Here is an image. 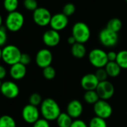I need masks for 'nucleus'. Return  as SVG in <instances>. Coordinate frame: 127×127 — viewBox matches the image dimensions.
<instances>
[{"label":"nucleus","instance_id":"27","mask_svg":"<svg viewBox=\"0 0 127 127\" xmlns=\"http://www.w3.org/2000/svg\"><path fill=\"white\" fill-rule=\"evenodd\" d=\"M43 76L46 80H52L56 76V70L52 66H49L43 69Z\"/></svg>","mask_w":127,"mask_h":127},{"label":"nucleus","instance_id":"3","mask_svg":"<svg viewBox=\"0 0 127 127\" xmlns=\"http://www.w3.org/2000/svg\"><path fill=\"white\" fill-rule=\"evenodd\" d=\"M72 36L77 43L85 44L91 37V29L85 23L77 22L72 28Z\"/></svg>","mask_w":127,"mask_h":127},{"label":"nucleus","instance_id":"21","mask_svg":"<svg viewBox=\"0 0 127 127\" xmlns=\"http://www.w3.org/2000/svg\"><path fill=\"white\" fill-rule=\"evenodd\" d=\"M83 99L87 104L94 105L100 99L96 91H87L83 95Z\"/></svg>","mask_w":127,"mask_h":127},{"label":"nucleus","instance_id":"6","mask_svg":"<svg viewBox=\"0 0 127 127\" xmlns=\"http://www.w3.org/2000/svg\"><path fill=\"white\" fill-rule=\"evenodd\" d=\"M118 34L114 32L107 28L102 29L99 34V40L100 43L107 48L115 46L118 43Z\"/></svg>","mask_w":127,"mask_h":127},{"label":"nucleus","instance_id":"14","mask_svg":"<svg viewBox=\"0 0 127 127\" xmlns=\"http://www.w3.org/2000/svg\"><path fill=\"white\" fill-rule=\"evenodd\" d=\"M43 43L48 47H55L58 46L61 41V35L59 32L53 29H49L46 31L42 37Z\"/></svg>","mask_w":127,"mask_h":127},{"label":"nucleus","instance_id":"36","mask_svg":"<svg viewBox=\"0 0 127 127\" xmlns=\"http://www.w3.org/2000/svg\"><path fill=\"white\" fill-rule=\"evenodd\" d=\"M117 53L114 51H109L107 52V57L108 61H116Z\"/></svg>","mask_w":127,"mask_h":127},{"label":"nucleus","instance_id":"25","mask_svg":"<svg viewBox=\"0 0 127 127\" xmlns=\"http://www.w3.org/2000/svg\"><path fill=\"white\" fill-rule=\"evenodd\" d=\"M88 127H108V124L105 119L95 116L89 121Z\"/></svg>","mask_w":127,"mask_h":127},{"label":"nucleus","instance_id":"30","mask_svg":"<svg viewBox=\"0 0 127 127\" xmlns=\"http://www.w3.org/2000/svg\"><path fill=\"white\" fill-rule=\"evenodd\" d=\"M23 5L26 10L33 12L38 8L37 0H24Z\"/></svg>","mask_w":127,"mask_h":127},{"label":"nucleus","instance_id":"39","mask_svg":"<svg viewBox=\"0 0 127 127\" xmlns=\"http://www.w3.org/2000/svg\"><path fill=\"white\" fill-rule=\"evenodd\" d=\"M2 59V49L0 47V60Z\"/></svg>","mask_w":127,"mask_h":127},{"label":"nucleus","instance_id":"41","mask_svg":"<svg viewBox=\"0 0 127 127\" xmlns=\"http://www.w3.org/2000/svg\"><path fill=\"white\" fill-rule=\"evenodd\" d=\"M2 82H1V80H0V88H1V85H2Z\"/></svg>","mask_w":127,"mask_h":127},{"label":"nucleus","instance_id":"33","mask_svg":"<svg viewBox=\"0 0 127 127\" xmlns=\"http://www.w3.org/2000/svg\"><path fill=\"white\" fill-rule=\"evenodd\" d=\"M33 127H50L49 121L44 118H40L33 124Z\"/></svg>","mask_w":127,"mask_h":127},{"label":"nucleus","instance_id":"23","mask_svg":"<svg viewBox=\"0 0 127 127\" xmlns=\"http://www.w3.org/2000/svg\"><path fill=\"white\" fill-rule=\"evenodd\" d=\"M122 26V21L119 18H112L108 22L106 28L114 32L118 33L121 30Z\"/></svg>","mask_w":127,"mask_h":127},{"label":"nucleus","instance_id":"11","mask_svg":"<svg viewBox=\"0 0 127 127\" xmlns=\"http://www.w3.org/2000/svg\"><path fill=\"white\" fill-rule=\"evenodd\" d=\"M52 60H53L52 53L49 49H40L37 52L35 56V62L37 64V65L42 69L51 66Z\"/></svg>","mask_w":127,"mask_h":127},{"label":"nucleus","instance_id":"29","mask_svg":"<svg viewBox=\"0 0 127 127\" xmlns=\"http://www.w3.org/2000/svg\"><path fill=\"white\" fill-rule=\"evenodd\" d=\"M42 102H43L42 96L40 94H39L37 93H34L29 96V104H31L32 105L37 107L38 105H40Z\"/></svg>","mask_w":127,"mask_h":127},{"label":"nucleus","instance_id":"24","mask_svg":"<svg viewBox=\"0 0 127 127\" xmlns=\"http://www.w3.org/2000/svg\"><path fill=\"white\" fill-rule=\"evenodd\" d=\"M0 127H17V123L11 116L4 114L0 117Z\"/></svg>","mask_w":127,"mask_h":127},{"label":"nucleus","instance_id":"4","mask_svg":"<svg viewBox=\"0 0 127 127\" xmlns=\"http://www.w3.org/2000/svg\"><path fill=\"white\" fill-rule=\"evenodd\" d=\"M25 23V18L22 13L16 11L8 13L5 20V27L11 32H17L20 31Z\"/></svg>","mask_w":127,"mask_h":127},{"label":"nucleus","instance_id":"20","mask_svg":"<svg viewBox=\"0 0 127 127\" xmlns=\"http://www.w3.org/2000/svg\"><path fill=\"white\" fill-rule=\"evenodd\" d=\"M73 121V118L67 112H61L56 119L58 127H70Z\"/></svg>","mask_w":127,"mask_h":127},{"label":"nucleus","instance_id":"16","mask_svg":"<svg viewBox=\"0 0 127 127\" xmlns=\"http://www.w3.org/2000/svg\"><path fill=\"white\" fill-rule=\"evenodd\" d=\"M67 113L73 119H79L83 113V105L78 99L70 101L67 105Z\"/></svg>","mask_w":127,"mask_h":127},{"label":"nucleus","instance_id":"15","mask_svg":"<svg viewBox=\"0 0 127 127\" xmlns=\"http://www.w3.org/2000/svg\"><path fill=\"white\" fill-rule=\"evenodd\" d=\"M81 86L85 91H96L99 81L95 73H87L81 79Z\"/></svg>","mask_w":127,"mask_h":127},{"label":"nucleus","instance_id":"35","mask_svg":"<svg viewBox=\"0 0 127 127\" xmlns=\"http://www.w3.org/2000/svg\"><path fill=\"white\" fill-rule=\"evenodd\" d=\"M70 127H88V125L81 119H76L73 121Z\"/></svg>","mask_w":127,"mask_h":127},{"label":"nucleus","instance_id":"34","mask_svg":"<svg viewBox=\"0 0 127 127\" xmlns=\"http://www.w3.org/2000/svg\"><path fill=\"white\" fill-rule=\"evenodd\" d=\"M32 61V58L30 57V55L27 53H22V55H21V58H20V62L23 64H24L25 66L29 64Z\"/></svg>","mask_w":127,"mask_h":127},{"label":"nucleus","instance_id":"13","mask_svg":"<svg viewBox=\"0 0 127 127\" xmlns=\"http://www.w3.org/2000/svg\"><path fill=\"white\" fill-rule=\"evenodd\" d=\"M69 23L68 17L63 13H58L52 16L49 26L52 29L60 32L64 29Z\"/></svg>","mask_w":127,"mask_h":127},{"label":"nucleus","instance_id":"1","mask_svg":"<svg viewBox=\"0 0 127 127\" xmlns=\"http://www.w3.org/2000/svg\"><path fill=\"white\" fill-rule=\"evenodd\" d=\"M40 111L43 118L48 121L56 120L61 113L58 103L52 98H46L43 100L40 104Z\"/></svg>","mask_w":127,"mask_h":127},{"label":"nucleus","instance_id":"22","mask_svg":"<svg viewBox=\"0 0 127 127\" xmlns=\"http://www.w3.org/2000/svg\"><path fill=\"white\" fill-rule=\"evenodd\" d=\"M116 62L121 69L127 70V50H120L117 52Z\"/></svg>","mask_w":127,"mask_h":127},{"label":"nucleus","instance_id":"10","mask_svg":"<svg viewBox=\"0 0 127 127\" xmlns=\"http://www.w3.org/2000/svg\"><path fill=\"white\" fill-rule=\"evenodd\" d=\"M114 91L115 89L114 85L108 80L100 82L96 89L99 99L106 101L110 99L114 96Z\"/></svg>","mask_w":127,"mask_h":127},{"label":"nucleus","instance_id":"7","mask_svg":"<svg viewBox=\"0 0 127 127\" xmlns=\"http://www.w3.org/2000/svg\"><path fill=\"white\" fill-rule=\"evenodd\" d=\"M94 112L96 117L102 119H108L113 114V108L111 104L103 99H99L94 105Z\"/></svg>","mask_w":127,"mask_h":127},{"label":"nucleus","instance_id":"18","mask_svg":"<svg viewBox=\"0 0 127 127\" xmlns=\"http://www.w3.org/2000/svg\"><path fill=\"white\" fill-rule=\"evenodd\" d=\"M70 51L72 55L78 59L83 58L87 53V49L85 44L80 43H76L75 44L71 46Z\"/></svg>","mask_w":127,"mask_h":127},{"label":"nucleus","instance_id":"40","mask_svg":"<svg viewBox=\"0 0 127 127\" xmlns=\"http://www.w3.org/2000/svg\"><path fill=\"white\" fill-rule=\"evenodd\" d=\"M2 17L1 14H0V28L2 27Z\"/></svg>","mask_w":127,"mask_h":127},{"label":"nucleus","instance_id":"19","mask_svg":"<svg viewBox=\"0 0 127 127\" xmlns=\"http://www.w3.org/2000/svg\"><path fill=\"white\" fill-rule=\"evenodd\" d=\"M105 70L109 77L115 78L120 74L122 69L116 61H108V63L105 67Z\"/></svg>","mask_w":127,"mask_h":127},{"label":"nucleus","instance_id":"2","mask_svg":"<svg viewBox=\"0 0 127 127\" xmlns=\"http://www.w3.org/2000/svg\"><path fill=\"white\" fill-rule=\"evenodd\" d=\"M88 61L96 69L105 68L108 63L107 52L102 49L94 48L88 53Z\"/></svg>","mask_w":127,"mask_h":127},{"label":"nucleus","instance_id":"31","mask_svg":"<svg viewBox=\"0 0 127 127\" xmlns=\"http://www.w3.org/2000/svg\"><path fill=\"white\" fill-rule=\"evenodd\" d=\"M95 75L97 77L98 80L100 82H104L108 80V74L105 70V68H99V69H96V71L95 72Z\"/></svg>","mask_w":127,"mask_h":127},{"label":"nucleus","instance_id":"42","mask_svg":"<svg viewBox=\"0 0 127 127\" xmlns=\"http://www.w3.org/2000/svg\"><path fill=\"white\" fill-rule=\"evenodd\" d=\"M126 2H127V0H126Z\"/></svg>","mask_w":127,"mask_h":127},{"label":"nucleus","instance_id":"38","mask_svg":"<svg viewBox=\"0 0 127 127\" xmlns=\"http://www.w3.org/2000/svg\"><path fill=\"white\" fill-rule=\"evenodd\" d=\"M67 42H68V43L70 44V45H71V46H73V44H75L76 43H77L76 42V39L71 35V36H70L69 37H68V39H67Z\"/></svg>","mask_w":127,"mask_h":127},{"label":"nucleus","instance_id":"9","mask_svg":"<svg viewBox=\"0 0 127 127\" xmlns=\"http://www.w3.org/2000/svg\"><path fill=\"white\" fill-rule=\"evenodd\" d=\"M40 111L37 106L28 104L22 110V117L23 120L29 124H34L40 119Z\"/></svg>","mask_w":127,"mask_h":127},{"label":"nucleus","instance_id":"12","mask_svg":"<svg viewBox=\"0 0 127 127\" xmlns=\"http://www.w3.org/2000/svg\"><path fill=\"white\" fill-rule=\"evenodd\" d=\"M0 92L5 97L12 99L18 96L20 94V88L14 82L5 81L2 83Z\"/></svg>","mask_w":127,"mask_h":127},{"label":"nucleus","instance_id":"5","mask_svg":"<svg viewBox=\"0 0 127 127\" xmlns=\"http://www.w3.org/2000/svg\"><path fill=\"white\" fill-rule=\"evenodd\" d=\"M22 52L14 45H7L2 49V60L8 65L12 66L20 61Z\"/></svg>","mask_w":127,"mask_h":127},{"label":"nucleus","instance_id":"32","mask_svg":"<svg viewBox=\"0 0 127 127\" xmlns=\"http://www.w3.org/2000/svg\"><path fill=\"white\" fill-rule=\"evenodd\" d=\"M7 39H8V36H7L6 29H5V27L2 26L0 28V47L5 45L7 42Z\"/></svg>","mask_w":127,"mask_h":127},{"label":"nucleus","instance_id":"17","mask_svg":"<svg viewBox=\"0 0 127 127\" xmlns=\"http://www.w3.org/2000/svg\"><path fill=\"white\" fill-rule=\"evenodd\" d=\"M9 73H10L11 77L14 80H17V81L21 80L26 75V73H27L26 66H25L20 62H19L17 64H15L11 66Z\"/></svg>","mask_w":127,"mask_h":127},{"label":"nucleus","instance_id":"8","mask_svg":"<svg viewBox=\"0 0 127 127\" xmlns=\"http://www.w3.org/2000/svg\"><path fill=\"white\" fill-rule=\"evenodd\" d=\"M52 16V15L47 8L40 7L33 12V20L37 26L44 27L49 25Z\"/></svg>","mask_w":127,"mask_h":127},{"label":"nucleus","instance_id":"26","mask_svg":"<svg viewBox=\"0 0 127 127\" xmlns=\"http://www.w3.org/2000/svg\"><path fill=\"white\" fill-rule=\"evenodd\" d=\"M18 0H4L3 2V6L8 13L16 11L18 8Z\"/></svg>","mask_w":127,"mask_h":127},{"label":"nucleus","instance_id":"37","mask_svg":"<svg viewBox=\"0 0 127 127\" xmlns=\"http://www.w3.org/2000/svg\"><path fill=\"white\" fill-rule=\"evenodd\" d=\"M6 75H7L6 69L2 65L0 64V80L5 79V76H6Z\"/></svg>","mask_w":127,"mask_h":127},{"label":"nucleus","instance_id":"28","mask_svg":"<svg viewBox=\"0 0 127 127\" xmlns=\"http://www.w3.org/2000/svg\"><path fill=\"white\" fill-rule=\"evenodd\" d=\"M76 11V6L73 3L69 2L64 5L63 7V14L66 15L67 17L72 16Z\"/></svg>","mask_w":127,"mask_h":127}]
</instances>
